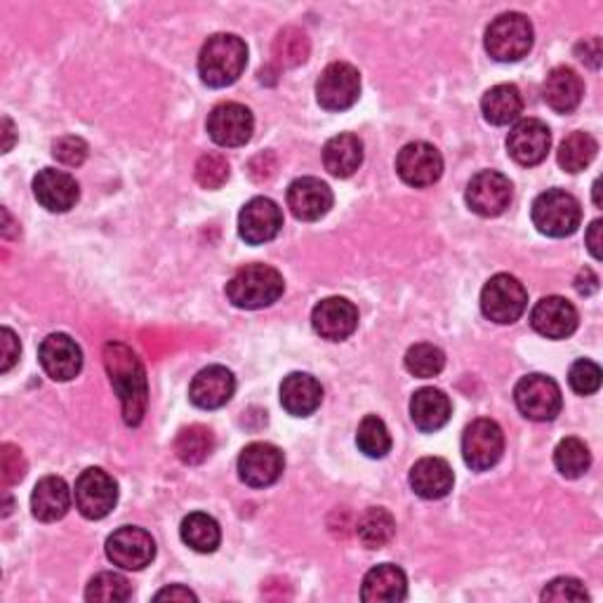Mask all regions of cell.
<instances>
[{"label":"cell","mask_w":603,"mask_h":603,"mask_svg":"<svg viewBox=\"0 0 603 603\" xmlns=\"http://www.w3.org/2000/svg\"><path fill=\"white\" fill-rule=\"evenodd\" d=\"M104 365L121 398L125 425L137 427L146 413V401H149V389H146V373H144L142 361L127 344L106 342Z\"/></svg>","instance_id":"6da1fadb"},{"label":"cell","mask_w":603,"mask_h":603,"mask_svg":"<svg viewBox=\"0 0 603 603\" xmlns=\"http://www.w3.org/2000/svg\"><path fill=\"white\" fill-rule=\"evenodd\" d=\"M248 64V45L233 33H215L200 48L198 73L210 87H227L241 79Z\"/></svg>","instance_id":"7a4b0ae2"},{"label":"cell","mask_w":603,"mask_h":603,"mask_svg":"<svg viewBox=\"0 0 603 603\" xmlns=\"http://www.w3.org/2000/svg\"><path fill=\"white\" fill-rule=\"evenodd\" d=\"M285 290L281 273L269 264H248L227 283V298L239 309H264L277 302Z\"/></svg>","instance_id":"3957f363"},{"label":"cell","mask_w":603,"mask_h":603,"mask_svg":"<svg viewBox=\"0 0 603 603\" xmlns=\"http://www.w3.org/2000/svg\"><path fill=\"white\" fill-rule=\"evenodd\" d=\"M531 217L540 233L552 236V239H565V236L578 231L582 222V208L573 194L550 189L533 200Z\"/></svg>","instance_id":"277c9868"},{"label":"cell","mask_w":603,"mask_h":603,"mask_svg":"<svg viewBox=\"0 0 603 603\" xmlns=\"http://www.w3.org/2000/svg\"><path fill=\"white\" fill-rule=\"evenodd\" d=\"M533 48V24L521 12H505L486 31V50L496 62H519Z\"/></svg>","instance_id":"5b68a950"},{"label":"cell","mask_w":603,"mask_h":603,"mask_svg":"<svg viewBox=\"0 0 603 603\" xmlns=\"http://www.w3.org/2000/svg\"><path fill=\"white\" fill-rule=\"evenodd\" d=\"M528 306V292L523 283L509 273L492 277L481 290V312L492 323H514L523 316Z\"/></svg>","instance_id":"8992f818"},{"label":"cell","mask_w":603,"mask_h":603,"mask_svg":"<svg viewBox=\"0 0 603 603\" xmlns=\"http://www.w3.org/2000/svg\"><path fill=\"white\" fill-rule=\"evenodd\" d=\"M73 500H76V509L85 519L100 521L114 511L118 502V484L112 474H106L100 467H90L79 477Z\"/></svg>","instance_id":"52a82bcc"},{"label":"cell","mask_w":603,"mask_h":603,"mask_svg":"<svg viewBox=\"0 0 603 603\" xmlns=\"http://www.w3.org/2000/svg\"><path fill=\"white\" fill-rule=\"evenodd\" d=\"M517 408L523 417L533 419V423H550L561 413V389L552 377L547 375H526L519 380L514 389Z\"/></svg>","instance_id":"ba28073f"},{"label":"cell","mask_w":603,"mask_h":603,"mask_svg":"<svg viewBox=\"0 0 603 603\" xmlns=\"http://www.w3.org/2000/svg\"><path fill=\"white\" fill-rule=\"evenodd\" d=\"M505 453V434L492 419H474L462 434V458L469 469L486 471L496 467Z\"/></svg>","instance_id":"9c48e42d"},{"label":"cell","mask_w":603,"mask_h":603,"mask_svg":"<svg viewBox=\"0 0 603 603\" xmlns=\"http://www.w3.org/2000/svg\"><path fill=\"white\" fill-rule=\"evenodd\" d=\"M361 73L346 62L325 66L316 83V100L325 112H346L358 102Z\"/></svg>","instance_id":"30bf717a"},{"label":"cell","mask_w":603,"mask_h":603,"mask_svg":"<svg viewBox=\"0 0 603 603\" xmlns=\"http://www.w3.org/2000/svg\"><path fill=\"white\" fill-rule=\"evenodd\" d=\"M396 173L415 189L432 187L444 175V156L434 144L410 142L396 156Z\"/></svg>","instance_id":"8fae6325"},{"label":"cell","mask_w":603,"mask_h":603,"mask_svg":"<svg viewBox=\"0 0 603 603\" xmlns=\"http://www.w3.org/2000/svg\"><path fill=\"white\" fill-rule=\"evenodd\" d=\"M106 557L125 571H142L156 557L154 538L137 526H123L106 540Z\"/></svg>","instance_id":"7c38bea8"},{"label":"cell","mask_w":603,"mask_h":603,"mask_svg":"<svg viewBox=\"0 0 603 603\" xmlns=\"http://www.w3.org/2000/svg\"><path fill=\"white\" fill-rule=\"evenodd\" d=\"M511 204V181L498 170H481L467 185V206L481 217H498Z\"/></svg>","instance_id":"4fadbf2b"},{"label":"cell","mask_w":603,"mask_h":603,"mask_svg":"<svg viewBox=\"0 0 603 603\" xmlns=\"http://www.w3.org/2000/svg\"><path fill=\"white\" fill-rule=\"evenodd\" d=\"M283 227V212L271 198L258 196L248 200L239 215V233L250 246L269 243L279 236Z\"/></svg>","instance_id":"5bb4252c"},{"label":"cell","mask_w":603,"mask_h":603,"mask_svg":"<svg viewBox=\"0 0 603 603\" xmlns=\"http://www.w3.org/2000/svg\"><path fill=\"white\" fill-rule=\"evenodd\" d=\"M283 453L271 444H250L239 455V477L250 488H267L281 479Z\"/></svg>","instance_id":"9a60e30c"},{"label":"cell","mask_w":603,"mask_h":603,"mask_svg":"<svg viewBox=\"0 0 603 603\" xmlns=\"http://www.w3.org/2000/svg\"><path fill=\"white\" fill-rule=\"evenodd\" d=\"M254 131V118L250 108L236 102H225L215 106L208 116V133L219 146H243L250 142Z\"/></svg>","instance_id":"2e32d148"},{"label":"cell","mask_w":603,"mask_h":603,"mask_svg":"<svg viewBox=\"0 0 603 603\" xmlns=\"http://www.w3.org/2000/svg\"><path fill=\"white\" fill-rule=\"evenodd\" d=\"M552 149V133L542 121H519L507 137V152L519 166H538Z\"/></svg>","instance_id":"e0dca14e"},{"label":"cell","mask_w":603,"mask_h":603,"mask_svg":"<svg viewBox=\"0 0 603 603\" xmlns=\"http://www.w3.org/2000/svg\"><path fill=\"white\" fill-rule=\"evenodd\" d=\"M39 361L50 380L69 382L83 368V352L73 337L64 333H52L39 346Z\"/></svg>","instance_id":"ac0fdd59"},{"label":"cell","mask_w":603,"mask_h":603,"mask_svg":"<svg viewBox=\"0 0 603 603\" xmlns=\"http://www.w3.org/2000/svg\"><path fill=\"white\" fill-rule=\"evenodd\" d=\"M312 325L323 340L342 342L358 328V309L346 298H325L314 306Z\"/></svg>","instance_id":"d6986e66"},{"label":"cell","mask_w":603,"mask_h":603,"mask_svg":"<svg viewBox=\"0 0 603 603\" xmlns=\"http://www.w3.org/2000/svg\"><path fill=\"white\" fill-rule=\"evenodd\" d=\"M578 309L559 295L542 298L531 312L533 331L547 340H565L578 331Z\"/></svg>","instance_id":"ffe728a7"},{"label":"cell","mask_w":603,"mask_h":603,"mask_svg":"<svg viewBox=\"0 0 603 603\" xmlns=\"http://www.w3.org/2000/svg\"><path fill=\"white\" fill-rule=\"evenodd\" d=\"M288 208L302 222H316L333 208V191L316 177H300L288 187Z\"/></svg>","instance_id":"44dd1931"},{"label":"cell","mask_w":603,"mask_h":603,"mask_svg":"<svg viewBox=\"0 0 603 603\" xmlns=\"http://www.w3.org/2000/svg\"><path fill=\"white\" fill-rule=\"evenodd\" d=\"M236 392V377L225 365H208L200 371L189 387V398L196 408L217 410L227 406Z\"/></svg>","instance_id":"7402d4cb"},{"label":"cell","mask_w":603,"mask_h":603,"mask_svg":"<svg viewBox=\"0 0 603 603\" xmlns=\"http://www.w3.org/2000/svg\"><path fill=\"white\" fill-rule=\"evenodd\" d=\"M33 196L50 212H69L79 204V181L64 170L45 168L33 177Z\"/></svg>","instance_id":"603a6c76"},{"label":"cell","mask_w":603,"mask_h":603,"mask_svg":"<svg viewBox=\"0 0 603 603\" xmlns=\"http://www.w3.org/2000/svg\"><path fill=\"white\" fill-rule=\"evenodd\" d=\"M584 95V83L571 66H557L544 79L542 97L547 106H552L557 114H571L580 106Z\"/></svg>","instance_id":"cb8c5ba5"},{"label":"cell","mask_w":603,"mask_h":603,"mask_svg":"<svg viewBox=\"0 0 603 603\" xmlns=\"http://www.w3.org/2000/svg\"><path fill=\"white\" fill-rule=\"evenodd\" d=\"M408 596V580L406 573L394 563L375 565L368 575L363 578L361 599L371 603H396Z\"/></svg>","instance_id":"d4e9b609"},{"label":"cell","mask_w":603,"mask_h":603,"mask_svg":"<svg viewBox=\"0 0 603 603\" xmlns=\"http://www.w3.org/2000/svg\"><path fill=\"white\" fill-rule=\"evenodd\" d=\"M323 401L321 382L309 373H290L281 382V406L295 417H309Z\"/></svg>","instance_id":"484cf974"},{"label":"cell","mask_w":603,"mask_h":603,"mask_svg":"<svg viewBox=\"0 0 603 603\" xmlns=\"http://www.w3.org/2000/svg\"><path fill=\"white\" fill-rule=\"evenodd\" d=\"M455 474L441 458H423L410 469V488L425 500H441L453 490Z\"/></svg>","instance_id":"4316f807"},{"label":"cell","mask_w":603,"mask_h":603,"mask_svg":"<svg viewBox=\"0 0 603 603\" xmlns=\"http://www.w3.org/2000/svg\"><path fill=\"white\" fill-rule=\"evenodd\" d=\"M71 507V490L62 477H45L39 484H35L31 492V511L33 517L52 523L66 517V511Z\"/></svg>","instance_id":"83f0119b"},{"label":"cell","mask_w":603,"mask_h":603,"mask_svg":"<svg viewBox=\"0 0 603 603\" xmlns=\"http://www.w3.org/2000/svg\"><path fill=\"white\" fill-rule=\"evenodd\" d=\"M453 415L450 398L434 387H425L413 394L410 398V417L419 432H438L448 425Z\"/></svg>","instance_id":"f1b7e54d"},{"label":"cell","mask_w":603,"mask_h":603,"mask_svg":"<svg viewBox=\"0 0 603 603\" xmlns=\"http://www.w3.org/2000/svg\"><path fill=\"white\" fill-rule=\"evenodd\" d=\"M363 163V142L356 135H337L328 139L323 149V166L333 177H352Z\"/></svg>","instance_id":"f546056e"},{"label":"cell","mask_w":603,"mask_h":603,"mask_svg":"<svg viewBox=\"0 0 603 603\" xmlns=\"http://www.w3.org/2000/svg\"><path fill=\"white\" fill-rule=\"evenodd\" d=\"M481 112L484 118L492 125L514 123L523 112V97L519 93V87L509 83L490 87L481 100Z\"/></svg>","instance_id":"4dcf8cb0"},{"label":"cell","mask_w":603,"mask_h":603,"mask_svg":"<svg viewBox=\"0 0 603 603\" xmlns=\"http://www.w3.org/2000/svg\"><path fill=\"white\" fill-rule=\"evenodd\" d=\"M356 536L368 550H382V547H387L394 540L396 521L387 509L371 507L361 514L356 523Z\"/></svg>","instance_id":"1f68e13d"},{"label":"cell","mask_w":603,"mask_h":603,"mask_svg":"<svg viewBox=\"0 0 603 603\" xmlns=\"http://www.w3.org/2000/svg\"><path fill=\"white\" fill-rule=\"evenodd\" d=\"M179 536L189 544L194 552L198 554H212L219 542H222V531H219V523L204 514V511H196V514H189L185 521H181Z\"/></svg>","instance_id":"d6a6232c"},{"label":"cell","mask_w":603,"mask_h":603,"mask_svg":"<svg viewBox=\"0 0 603 603\" xmlns=\"http://www.w3.org/2000/svg\"><path fill=\"white\" fill-rule=\"evenodd\" d=\"M215 450V436L204 425H191L181 429L175 438V453L185 465L206 462Z\"/></svg>","instance_id":"836d02e7"},{"label":"cell","mask_w":603,"mask_h":603,"mask_svg":"<svg viewBox=\"0 0 603 603\" xmlns=\"http://www.w3.org/2000/svg\"><path fill=\"white\" fill-rule=\"evenodd\" d=\"M596 152L599 144L590 133H573L561 142L557 160L565 173H580L596 158Z\"/></svg>","instance_id":"e575fe53"},{"label":"cell","mask_w":603,"mask_h":603,"mask_svg":"<svg viewBox=\"0 0 603 603\" xmlns=\"http://www.w3.org/2000/svg\"><path fill=\"white\" fill-rule=\"evenodd\" d=\"M554 465L561 477L565 479H580L584 471L592 465V453L584 446V441L575 436L563 438V441L554 450Z\"/></svg>","instance_id":"d590c367"},{"label":"cell","mask_w":603,"mask_h":603,"mask_svg":"<svg viewBox=\"0 0 603 603\" xmlns=\"http://www.w3.org/2000/svg\"><path fill=\"white\" fill-rule=\"evenodd\" d=\"M356 446L361 448L363 455H368L373 460L385 458L392 450V436L387 425L382 423L377 415H365L356 432Z\"/></svg>","instance_id":"8d00e7d4"},{"label":"cell","mask_w":603,"mask_h":603,"mask_svg":"<svg viewBox=\"0 0 603 603\" xmlns=\"http://www.w3.org/2000/svg\"><path fill=\"white\" fill-rule=\"evenodd\" d=\"M309 39L306 33L298 27H285L279 31L277 39H273V60H277L281 66H300L309 58Z\"/></svg>","instance_id":"74e56055"},{"label":"cell","mask_w":603,"mask_h":603,"mask_svg":"<svg viewBox=\"0 0 603 603\" xmlns=\"http://www.w3.org/2000/svg\"><path fill=\"white\" fill-rule=\"evenodd\" d=\"M133 596V588L121 573H100L90 580L85 599L100 603H123Z\"/></svg>","instance_id":"f35d334b"},{"label":"cell","mask_w":603,"mask_h":603,"mask_svg":"<svg viewBox=\"0 0 603 603\" xmlns=\"http://www.w3.org/2000/svg\"><path fill=\"white\" fill-rule=\"evenodd\" d=\"M444 365H446V354L429 342L413 344L406 354V368L415 377H423V380L436 377L444 371Z\"/></svg>","instance_id":"ab89813d"},{"label":"cell","mask_w":603,"mask_h":603,"mask_svg":"<svg viewBox=\"0 0 603 603\" xmlns=\"http://www.w3.org/2000/svg\"><path fill=\"white\" fill-rule=\"evenodd\" d=\"M229 179V160L222 154H206L196 163V181L204 189H219Z\"/></svg>","instance_id":"60d3db41"},{"label":"cell","mask_w":603,"mask_h":603,"mask_svg":"<svg viewBox=\"0 0 603 603\" xmlns=\"http://www.w3.org/2000/svg\"><path fill=\"white\" fill-rule=\"evenodd\" d=\"M569 382H571V389L580 396L596 394L601 387V368L590 358H580L571 365Z\"/></svg>","instance_id":"b9f144b4"},{"label":"cell","mask_w":603,"mask_h":603,"mask_svg":"<svg viewBox=\"0 0 603 603\" xmlns=\"http://www.w3.org/2000/svg\"><path fill=\"white\" fill-rule=\"evenodd\" d=\"M52 156L58 158L62 166L79 168V166H83L85 158H87V144L76 135L60 137L58 142L52 144Z\"/></svg>","instance_id":"7bdbcfd3"},{"label":"cell","mask_w":603,"mask_h":603,"mask_svg":"<svg viewBox=\"0 0 603 603\" xmlns=\"http://www.w3.org/2000/svg\"><path fill=\"white\" fill-rule=\"evenodd\" d=\"M542 601H590V594L580 580L557 578L544 588Z\"/></svg>","instance_id":"ee69618b"},{"label":"cell","mask_w":603,"mask_h":603,"mask_svg":"<svg viewBox=\"0 0 603 603\" xmlns=\"http://www.w3.org/2000/svg\"><path fill=\"white\" fill-rule=\"evenodd\" d=\"M0 460H3V481L6 486L20 484L27 477V460L20 448H14L12 444H3L0 448Z\"/></svg>","instance_id":"f6af8a7d"},{"label":"cell","mask_w":603,"mask_h":603,"mask_svg":"<svg viewBox=\"0 0 603 603\" xmlns=\"http://www.w3.org/2000/svg\"><path fill=\"white\" fill-rule=\"evenodd\" d=\"M0 346H3V363H0V373H10L12 365L17 363V358H20V340H17V335L10 331V328H3L0 331Z\"/></svg>","instance_id":"bcb514c9"},{"label":"cell","mask_w":603,"mask_h":603,"mask_svg":"<svg viewBox=\"0 0 603 603\" xmlns=\"http://www.w3.org/2000/svg\"><path fill=\"white\" fill-rule=\"evenodd\" d=\"M578 58L588 64L590 69H599L601 66V58H603V50H601V39H584L582 43H578L575 48Z\"/></svg>","instance_id":"7dc6e473"},{"label":"cell","mask_w":603,"mask_h":603,"mask_svg":"<svg viewBox=\"0 0 603 603\" xmlns=\"http://www.w3.org/2000/svg\"><path fill=\"white\" fill-rule=\"evenodd\" d=\"M154 599H156V601H196L198 596H196L191 590L181 588V584H173V588L160 590Z\"/></svg>","instance_id":"c3c4849f"},{"label":"cell","mask_w":603,"mask_h":603,"mask_svg":"<svg viewBox=\"0 0 603 603\" xmlns=\"http://www.w3.org/2000/svg\"><path fill=\"white\" fill-rule=\"evenodd\" d=\"M601 219H594L590 231H588V248L592 252L594 260H601Z\"/></svg>","instance_id":"681fc988"},{"label":"cell","mask_w":603,"mask_h":603,"mask_svg":"<svg viewBox=\"0 0 603 603\" xmlns=\"http://www.w3.org/2000/svg\"><path fill=\"white\" fill-rule=\"evenodd\" d=\"M3 127H6V144H3V152L8 154L10 149H12V142H14V125H12V121L6 116L3 118Z\"/></svg>","instance_id":"f907efd6"},{"label":"cell","mask_w":603,"mask_h":603,"mask_svg":"<svg viewBox=\"0 0 603 603\" xmlns=\"http://www.w3.org/2000/svg\"><path fill=\"white\" fill-rule=\"evenodd\" d=\"M592 189H594V204H596V206L601 208V198H599V189H601V181H599V179L594 181V187H592Z\"/></svg>","instance_id":"816d5d0a"}]
</instances>
